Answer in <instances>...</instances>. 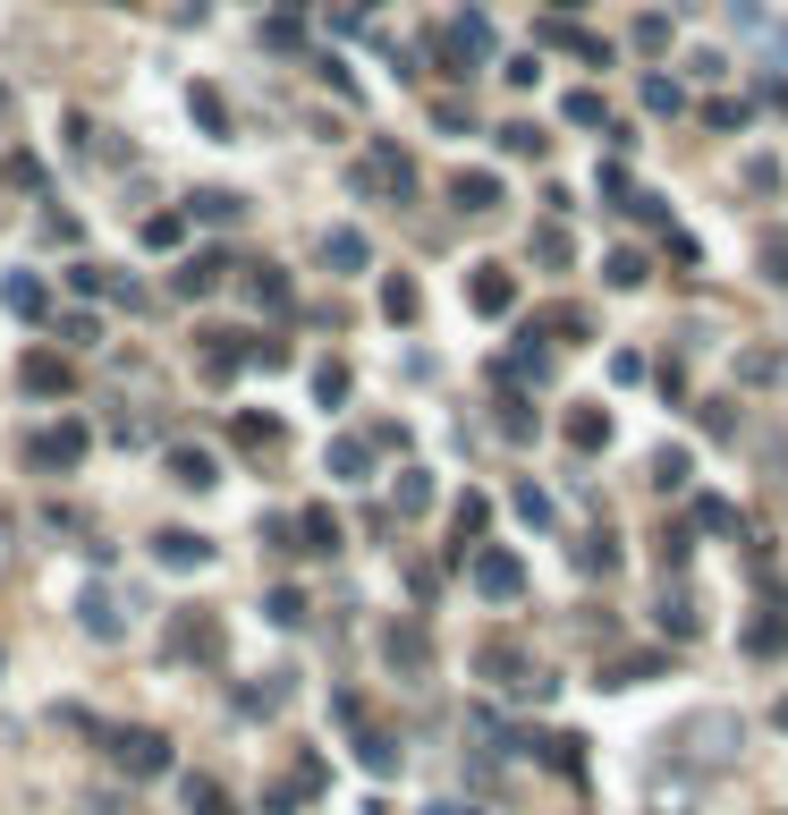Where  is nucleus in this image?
Wrapping results in <instances>:
<instances>
[{"label": "nucleus", "mask_w": 788, "mask_h": 815, "mask_svg": "<svg viewBox=\"0 0 788 815\" xmlns=\"http://www.w3.org/2000/svg\"><path fill=\"white\" fill-rule=\"evenodd\" d=\"M94 748H102L111 773H127V782H161V773L179 765L170 731H153V722H94Z\"/></svg>", "instance_id": "obj_1"}, {"label": "nucleus", "mask_w": 788, "mask_h": 815, "mask_svg": "<svg viewBox=\"0 0 788 815\" xmlns=\"http://www.w3.org/2000/svg\"><path fill=\"white\" fill-rule=\"evenodd\" d=\"M161 663H187V671H221L229 663V620L213 603H179L161 620Z\"/></svg>", "instance_id": "obj_2"}, {"label": "nucleus", "mask_w": 788, "mask_h": 815, "mask_svg": "<svg viewBox=\"0 0 788 815\" xmlns=\"http://www.w3.org/2000/svg\"><path fill=\"white\" fill-rule=\"evenodd\" d=\"M347 188H356V196H374V204H408V196H415V162H408V145L374 136V145H365V162L347 170Z\"/></svg>", "instance_id": "obj_3"}, {"label": "nucleus", "mask_w": 788, "mask_h": 815, "mask_svg": "<svg viewBox=\"0 0 788 815\" xmlns=\"http://www.w3.org/2000/svg\"><path fill=\"white\" fill-rule=\"evenodd\" d=\"M85 451H94V433H85L77 417L34 425V433H26V467H34V476H68V467H85Z\"/></svg>", "instance_id": "obj_4"}, {"label": "nucleus", "mask_w": 788, "mask_h": 815, "mask_svg": "<svg viewBox=\"0 0 788 815\" xmlns=\"http://www.w3.org/2000/svg\"><path fill=\"white\" fill-rule=\"evenodd\" d=\"M467 578H475L483 603H517V595H526V561L509 553V544H483V553L467 561Z\"/></svg>", "instance_id": "obj_5"}, {"label": "nucleus", "mask_w": 788, "mask_h": 815, "mask_svg": "<svg viewBox=\"0 0 788 815\" xmlns=\"http://www.w3.org/2000/svg\"><path fill=\"white\" fill-rule=\"evenodd\" d=\"M381 663H390V671H399V680H424V671H433V637H424V620H381Z\"/></svg>", "instance_id": "obj_6"}, {"label": "nucleus", "mask_w": 788, "mask_h": 815, "mask_svg": "<svg viewBox=\"0 0 788 815\" xmlns=\"http://www.w3.org/2000/svg\"><path fill=\"white\" fill-rule=\"evenodd\" d=\"M161 476H170L179 493H213L221 485V459L204 451V442H170V451H161Z\"/></svg>", "instance_id": "obj_7"}, {"label": "nucleus", "mask_w": 788, "mask_h": 815, "mask_svg": "<svg viewBox=\"0 0 788 815\" xmlns=\"http://www.w3.org/2000/svg\"><path fill=\"white\" fill-rule=\"evenodd\" d=\"M18 392H34V399H68V392H77V365H68L60 349H26V365H18Z\"/></svg>", "instance_id": "obj_8"}, {"label": "nucleus", "mask_w": 788, "mask_h": 815, "mask_svg": "<svg viewBox=\"0 0 788 815\" xmlns=\"http://www.w3.org/2000/svg\"><path fill=\"white\" fill-rule=\"evenodd\" d=\"M288 697H297V680H288V671H254V680L229 697V714H238V722H272Z\"/></svg>", "instance_id": "obj_9"}, {"label": "nucleus", "mask_w": 788, "mask_h": 815, "mask_svg": "<svg viewBox=\"0 0 788 815\" xmlns=\"http://www.w3.org/2000/svg\"><path fill=\"white\" fill-rule=\"evenodd\" d=\"M442 60H449V77H475V68L492 60V26H483L475 9H467V18H458L449 34H442Z\"/></svg>", "instance_id": "obj_10"}, {"label": "nucleus", "mask_w": 788, "mask_h": 815, "mask_svg": "<svg viewBox=\"0 0 788 815\" xmlns=\"http://www.w3.org/2000/svg\"><path fill=\"white\" fill-rule=\"evenodd\" d=\"M738 646L755 654V663H780V654H788V595H763V612L746 620V637H738Z\"/></svg>", "instance_id": "obj_11"}, {"label": "nucleus", "mask_w": 788, "mask_h": 815, "mask_svg": "<svg viewBox=\"0 0 788 815\" xmlns=\"http://www.w3.org/2000/svg\"><path fill=\"white\" fill-rule=\"evenodd\" d=\"M153 561H161V569H179V578H195V569H213V535H195V527H161Z\"/></svg>", "instance_id": "obj_12"}, {"label": "nucleus", "mask_w": 788, "mask_h": 815, "mask_svg": "<svg viewBox=\"0 0 788 815\" xmlns=\"http://www.w3.org/2000/svg\"><path fill=\"white\" fill-rule=\"evenodd\" d=\"M467 306L475 315H509V306H517V272H509V263H475L467 272Z\"/></svg>", "instance_id": "obj_13"}, {"label": "nucleus", "mask_w": 788, "mask_h": 815, "mask_svg": "<svg viewBox=\"0 0 788 815\" xmlns=\"http://www.w3.org/2000/svg\"><path fill=\"white\" fill-rule=\"evenodd\" d=\"M288 527L306 535L297 553H315V561H331V553H340V544H347V527H340V510H331V501H306V510H297V519H288Z\"/></svg>", "instance_id": "obj_14"}, {"label": "nucleus", "mask_w": 788, "mask_h": 815, "mask_svg": "<svg viewBox=\"0 0 788 815\" xmlns=\"http://www.w3.org/2000/svg\"><path fill=\"white\" fill-rule=\"evenodd\" d=\"M0 297H9V315H18V324H52V290H43V272H9V281H0Z\"/></svg>", "instance_id": "obj_15"}, {"label": "nucleus", "mask_w": 788, "mask_h": 815, "mask_svg": "<svg viewBox=\"0 0 788 815\" xmlns=\"http://www.w3.org/2000/svg\"><path fill=\"white\" fill-rule=\"evenodd\" d=\"M560 433H568V451H585V459L610 451V408H594V399H585V408H568Z\"/></svg>", "instance_id": "obj_16"}, {"label": "nucleus", "mask_w": 788, "mask_h": 815, "mask_svg": "<svg viewBox=\"0 0 788 815\" xmlns=\"http://www.w3.org/2000/svg\"><path fill=\"white\" fill-rule=\"evenodd\" d=\"M322 467H331L340 485H365V476H374V442H365V433H340V442L322 451Z\"/></svg>", "instance_id": "obj_17"}, {"label": "nucleus", "mask_w": 788, "mask_h": 815, "mask_svg": "<svg viewBox=\"0 0 788 815\" xmlns=\"http://www.w3.org/2000/svg\"><path fill=\"white\" fill-rule=\"evenodd\" d=\"M449 204H458V213H501V179H492V170H458V179H449Z\"/></svg>", "instance_id": "obj_18"}, {"label": "nucleus", "mask_w": 788, "mask_h": 815, "mask_svg": "<svg viewBox=\"0 0 788 815\" xmlns=\"http://www.w3.org/2000/svg\"><path fill=\"white\" fill-rule=\"evenodd\" d=\"M483 527H492V501H483V493H458V510H449V553L467 561Z\"/></svg>", "instance_id": "obj_19"}, {"label": "nucleus", "mask_w": 788, "mask_h": 815, "mask_svg": "<svg viewBox=\"0 0 788 815\" xmlns=\"http://www.w3.org/2000/svg\"><path fill=\"white\" fill-rule=\"evenodd\" d=\"M229 272H238L229 256H187V263H179V281H170V290H179V297H213V290L229 281Z\"/></svg>", "instance_id": "obj_20"}, {"label": "nucleus", "mask_w": 788, "mask_h": 815, "mask_svg": "<svg viewBox=\"0 0 788 815\" xmlns=\"http://www.w3.org/2000/svg\"><path fill=\"white\" fill-rule=\"evenodd\" d=\"M281 790H288V799H297V807H306V799H322V790H331V765H322L315 748H297V765H288V773H281Z\"/></svg>", "instance_id": "obj_21"}, {"label": "nucleus", "mask_w": 788, "mask_h": 815, "mask_svg": "<svg viewBox=\"0 0 788 815\" xmlns=\"http://www.w3.org/2000/svg\"><path fill=\"white\" fill-rule=\"evenodd\" d=\"M322 263H331V272H365V263H374L365 229H322Z\"/></svg>", "instance_id": "obj_22"}, {"label": "nucleus", "mask_w": 788, "mask_h": 815, "mask_svg": "<svg viewBox=\"0 0 788 815\" xmlns=\"http://www.w3.org/2000/svg\"><path fill=\"white\" fill-rule=\"evenodd\" d=\"M229 442H238V451H281V417H263V408H238V417H229Z\"/></svg>", "instance_id": "obj_23"}, {"label": "nucleus", "mask_w": 788, "mask_h": 815, "mask_svg": "<svg viewBox=\"0 0 788 815\" xmlns=\"http://www.w3.org/2000/svg\"><path fill=\"white\" fill-rule=\"evenodd\" d=\"M247 297L263 306V315H288V297H297V290H288L281 263H254V272H247Z\"/></svg>", "instance_id": "obj_24"}, {"label": "nucleus", "mask_w": 788, "mask_h": 815, "mask_svg": "<svg viewBox=\"0 0 788 815\" xmlns=\"http://www.w3.org/2000/svg\"><path fill=\"white\" fill-rule=\"evenodd\" d=\"M179 799H187V815H238V799H229L213 773H187V782H179Z\"/></svg>", "instance_id": "obj_25"}, {"label": "nucleus", "mask_w": 788, "mask_h": 815, "mask_svg": "<svg viewBox=\"0 0 788 815\" xmlns=\"http://www.w3.org/2000/svg\"><path fill=\"white\" fill-rule=\"evenodd\" d=\"M187 111H195V128H204V136H221V145H229V102H221V86H187Z\"/></svg>", "instance_id": "obj_26"}, {"label": "nucleus", "mask_w": 788, "mask_h": 815, "mask_svg": "<svg viewBox=\"0 0 788 815\" xmlns=\"http://www.w3.org/2000/svg\"><path fill=\"white\" fill-rule=\"evenodd\" d=\"M77 612H85V629H94V646H119V637H127V620H119V603H111V595H85Z\"/></svg>", "instance_id": "obj_27"}, {"label": "nucleus", "mask_w": 788, "mask_h": 815, "mask_svg": "<svg viewBox=\"0 0 788 815\" xmlns=\"http://www.w3.org/2000/svg\"><path fill=\"white\" fill-rule=\"evenodd\" d=\"M415 306H424V290H415L408 272H390V281H381V315H390V324H415Z\"/></svg>", "instance_id": "obj_28"}, {"label": "nucleus", "mask_w": 788, "mask_h": 815, "mask_svg": "<svg viewBox=\"0 0 788 815\" xmlns=\"http://www.w3.org/2000/svg\"><path fill=\"white\" fill-rule=\"evenodd\" d=\"M247 365V349H238V331H204V374L221 383V374H238Z\"/></svg>", "instance_id": "obj_29"}, {"label": "nucleus", "mask_w": 788, "mask_h": 815, "mask_svg": "<svg viewBox=\"0 0 788 815\" xmlns=\"http://www.w3.org/2000/svg\"><path fill=\"white\" fill-rule=\"evenodd\" d=\"M662 629H670V637H695V629H704V612H695V595H687V587H670V595H662Z\"/></svg>", "instance_id": "obj_30"}, {"label": "nucleus", "mask_w": 788, "mask_h": 815, "mask_svg": "<svg viewBox=\"0 0 788 815\" xmlns=\"http://www.w3.org/2000/svg\"><path fill=\"white\" fill-rule=\"evenodd\" d=\"M145 247H153V256H179V247H187V213H153V222H145Z\"/></svg>", "instance_id": "obj_31"}, {"label": "nucleus", "mask_w": 788, "mask_h": 815, "mask_svg": "<svg viewBox=\"0 0 788 815\" xmlns=\"http://www.w3.org/2000/svg\"><path fill=\"white\" fill-rule=\"evenodd\" d=\"M356 756H365V773H381V782L399 773V748H390L381 731H365V722H356Z\"/></svg>", "instance_id": "obj_32"}, {"label": "nucleus", "mask_w": 788, "mask_h": 815, "mask_svg": "<svg viewBox=\"0 0 788 815\" xmlns=\"http://www.w3.org/2000/svg\"><path fill=\"white\" fill-rule=\"evenodd\" d=\"M543 145H551V136H543L535 120H509L501 128V154H517V162H543Z\"/></svg>", "instance_id": "obj_33"}, {"label": "nucleus", "mask_w": 788, "mask_h": 815, "mask_svg": "<svg viewBox=\"0 0 788 815\" xmlns=\"http://www.w3.org/2000/svg\"><path fill=\"white\" fill-rule=\"evenodd\" d=\"M238 213H247V196H221V188H204V196H195V222H204V229H229Z\"/></svg>", "instance_id": "obj_34"}, {"label": "nucleus", "mask_w": 788, "mask_h": 815, "mask_svg": "<svg viewBox=\"0 0 788 815\" xmlns=\"http://www.w3.org/2000/svg\"><path fill=\"white\" fill-rule=\"evenodd\" d=\"M306 612H315V603H306L297 587H272V595H263V620H272V629H297Z\"/></svg>", "instance_id": "obj_35"}, {"label": "nucleus", "mask_w": 788, "mask_h": 815, "mask_svg": "<svg viewBox=\"0 0 788 815\" xmlns=\"http://www.w3.org/2000/svg\"><path fill=\"white\" fill-rule=\"evenodd\" d=\"M315 408H347V365H340V358L315 365Z\"/></svg>", "instance_id": "obj_36"}, {"label": "nucleus", "mask_w": 788, "mask_h": 815, "mask_svg": "<svg viewBox=\"0 0 788 815\" xmlns=\"http://www.w3.org/2000/svg\"><path fill=\"white\" fill-rule=\"evenodd\" d=\"M560 111H568V128H610V111H602V94H594V86H576V94H568Z\"/></svg>", "instance_id": "obj_37"}, {"label": "nucleus", "mask_w": 788, "mask_h": 815, "mask_svg": "<svg viewBox=\"0 0 788 815\" xmlns=\"http://www.w3.org/2000/svg\"><path fill=\"white\" fill-rule=\"evenodd\" d=\"M695 527H704V535H738V501L704 493V501H695Z\"/></svg>", "instance_id": "obj_38"}, {"label": "nucleus", "mask_w": 788, "mask_h": 815, "mask_svg": "<svg viewBox=\"0 0 788 815\" xmlns=\"http://www.w3.org/2000/svg\"><path fill=\"white\" fill-rule=\"evenodd\" d=\"M576 569H594V578H610V569H619V544H610V535H585V544H576Z\"/></svg>", "instance_id": "obj_39"}, {"label": "nucleus", "mask_w": 788, "mask_h": 815, "mask_svg": "<svg viewBox=\"0 0 788 815\" xmlns=\"http://www.w3.org/2000/svg\"><path fill=\"white\" fill-rule=\"evenodd\" d=\"M501 433H509V442H535V408H526V392H501Z\"/></svg>", "instance_id": "obj_40"}, {"label": "nucleus", "mask_w": 788, "mask_h": 815, "mask_svg": "<svg viewBox=\"0 0 788 815\" xmlns=\"http://www.w3.org/2000/svg\"><path fill=\"white\" fill-rule=\"evenodd\" d=\"M602 281H610V290H644V256H636V247H619V256L602 263Z\"/></svg>", "instance_id": "obj_41"}, {"label": "nucleus", "mask_w": 788, "mask_h": 815, "mask_svg": "<svg viewBox=\"0 0 788 815\" xmlns=\"http://www.w3.org/2000/svg\"><path fill=\"white\" fill-rule=\"evenodd\" d=\"M644 111H653V120H678V111H687V94H678L670 77H644Z\"/></svg>", "instance_id": "obj_42"}, {"label": "nucleus", "mask_w": 788, "mask_h": 815, "mask_svg": "<svg viewBox=\"0 0 788 815\" xmlns=\"http://www.w3.org/2000/svg\"><path fill=\"white\" fill-rule=\"evenodd\" d=\"M415 510H433V476H424V467L399 476V519H415Z\"/></svg>", "instance_id": "obj_43"}, {"label": "nucleus", "mask_w": 788, "mask_h": 815, "mask_svg": "<svg viewBox=\"0 0 788 815\" xmlns=\"http://www.w3.org/2000/svg\"><path fill=\"white\" fill-rule=\"evenodd\" d=\"M68 290L77 297H111V263H68Z\"/></svg>", "instance_id": "obj_44"}, {"label": "nucleus", "mask_w": 788, "mask_h": 815, "mask_svg": "<svg viewBox=\"0 0 788 815\" xmlns=\"http://www.w3.org/2000/svg\"><path fill=\"white\" fill-rule=\"evenodd\" d=\"M653 671H662L653 654H628V663H610V671H602V688H636V680H653Z\"/></svg>", "instance_id": "obj_45"}, {"label": "nucleus", "mask_w": 788, "mask_h": 815, "mask_svg": "<svg viewBox=\"0 0 788 815\" xmlns=\"http://www.w3.org/2000/svg\"><path fill=\"white\" fill-rule=\"evenodd\" d=\"M653 553H662V569H687L695 535H687V527H662V535H653Z\"/></svg>", "instance_id": "obj_46"}, {"label": "nucleus", "mask_w": 788, "mask_h": 815, "mask_svg": "<svg viewBox=\"0 0 788 815\" xmlns=\"http://www.w3.org/2000/svg\"><path fill=\"white\" fill-rule=\"evenodd\" d=\"M509 501H517V519H526V527H551V493H543V485H517Z\"/></svg>", "instance_id": "obj_47"}, {"label": "nucleus", "mask_w": 788, "mask_h": 815, "mask_svg": "<svg viewBox=\"0 0 788 815\" xmlns=\"http://www.w3.org/2000/svg\"><path fill=\"white\" fill-rule=\"evenodd\" d=\"M687 467H695L687 451H653V485H662V493H678V485H687Z\"/></svg>", "instance_id": "obj_48"}, {"label": "nucleus", "mask_w": 788, "mask_h": 815, "mask_svg": "<svg viewBox=\"0 0 788 815\" xmlns=\"http://www.w3.org/2000/svg\"><path fill=\"white\" fill-rule=\"evenodd\" d=\"M763 272H772V281H788V229H763Z\"/></svg>", "instance_id": "obj_49"}, {"label": "nucleus", "mask_w": 788, "mask_h": 815, "mask_svg": "<svg viewBox=\"0 0 788 815\" xmlns=\"http://www.w3.org/2000/svg\"><path fill=\"white\" fill-rule=\"evenodd\" d=\"M535 256H543V263H568V256H576V247H568V229L551 222V229H543V238H535Z\"/></svg>", "instance_id": "obj_50"}, {"label": "nucleus", "mask_w": 788, "mask_h": 815, "mask_svg": "<svg viewBox=\"0 0 788 815\" xmlns=\"http://www.w3.org/2000/svg\"><path fill=\"white\" fill-rule=\"evenodd\" d=\"M670 43V18H636V52H662Z\"/></svg>", "instance_id": "obj_51"}, {"label": "nucleus", "mask_w": 788, "mask_h": 815, "mask_svg": "<svg viewBox=\"0 0 788 815\" xmlns=\"http://www.w3.org/2000/svg\"><path fill=\"white\" fill-rule=\"evenodd\" d=\"M424 815H475V807H449V799H442V807H424Z\"/></svg>", "instance_id": "obj_52"}, {"label": "nucleus", "mask_w": 788, "mask_h": 815, "mask_svg": "<svg viewBox=\"0 0 788 815\" xmlns=\"http://www.w3.org/2000/svg\"><path fill=\"white\" fill-rule=\"evenodd\" d=\"M551 9H560V18H576V9H585V0H551Z\"/></svg>", "instance_id": "obj_53"}, {"label": "nucleus", "mask_w": 788, "mask_h": 815, "mask_svg": "<svg viewBox=\"0 0 788 815\" xmlns=\"http://www.w3.org/2000/svg\"><path fill=\"white\" fill-rule=\"evenodd\" d=\"M0 102H9V94H0Z\"/></svg>", "instance_id": "obj_54"}, {"label": "nucleus", "mask_w": 788, "mask_h": 815, "mask_svg": "<svg viewBox=\"0 0 788 815\" xmlns=\"http://www.w3.org/2000/svg\"><path fill=\"white\" fill-rule=\"evenodd\" d=\"M374 815H381V807H374Z\"/></svg>", "instance_id": "obj_55"}]
</instances>
